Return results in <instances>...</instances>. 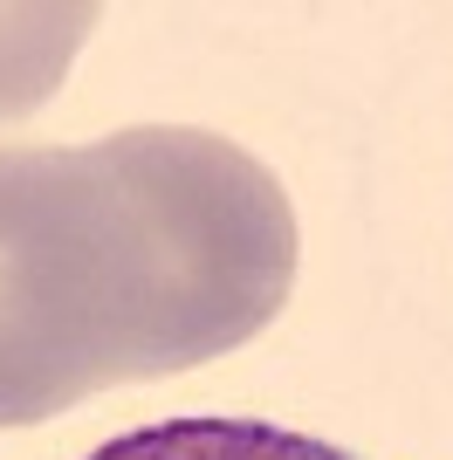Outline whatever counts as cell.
Here are the masks:
<instances>
[{
  "label": "cell",
  "instance_id": "1",
  "mask_svg": "<svg viewBox=\"0 0 453 460\" xmlns=\"http://www.w3.org/2000/svg\"><path fill=\"white\" fill-rule=\"evenodd\" d=\"M296 288L282 179L200 124L0 145V426L200 371Z\"/></svg>",
  "mask_w": 453,
  "mask_h": 460
},
{
  "label": "cell",
  "instance_id": "3",
  "mask_svg": "<svg viewBox=\"0 0 453 460\" xmlns=\"http://www.w3.org/2000/svg\"><path fill=\"white\" fill-rule=\"evenodd\" d=\"M90 460H358V454H343L316 433H296V426L192 412V420H158V426H138V433H117Z\"/></svg>",
  "mask_w": 453,
  "mask_h": 460
},
{
  "label": "cell",
  "instance_id": "2",
  "mask_svg": "<svg viewBox=\"0 0 453 460\" xmlns=\"http://www.w3.org/2000/svg\"><path fill=\"white\" fill-rule=\"evenodd\" d=\"M103 7L83 0H0V124L41 111L62 90L76 49L90 41Z\"/></svg>",
  "mask_w": 453,
  "mask_h": 460
}]
</instances>
